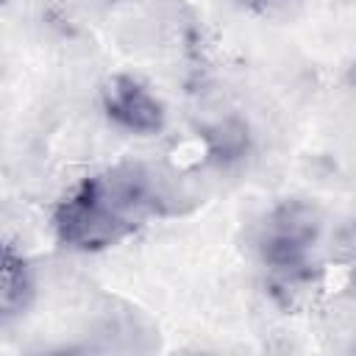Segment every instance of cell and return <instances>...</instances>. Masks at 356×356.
I'll return each instance as SVG.
<instances>
[{
    "mask_svg": "<svg viewBox=\"0 0 356 356\" xmlns=\"http://www.w3.org/2000/svg\"><path fill=\"white\" fill-rule=\"evenodd\" d=\"M317 234L320 217L312 206L298 200L284 203L273 209L259 228L261 259L284 275H300L309 261V250L317 242Z\"/></svg>",
    "mask_w": 356,
    "mask_h": 356,
    "instance_id": "obj_2",
    "label": "cell"
},
{
    "mask_svg": "<svg viewBox=\"0 0 356 356\" xmlns=\"http://www.w3.org/2000/svg\"><path fill=\"white\" fill-rule=\"evenodd\" d=\"M100 97L106 114L131 134H156L164 125L161 100L131 75H111L103 83Z\"/></svg>",
    "mask_w": 356,
    "mask_h": 356,
    "instance_id": "obj_3",
    "label": "cell"
},
{
    "mask_svg": "<svg viewBox=\"0 0 356 356\" xmlns=\"http://www.w3.org/2000/svg\"><path fill=\"white\" fill-rule=\"evenodd\" d=\"M161 203L153 178L142 167H117L86 178L56 214V236L75 250H100L131 234Z\"/></svg>",
    "mask_w": 356,
    "mask_h": 356,
    "instance_id": "obj_1",
    "label": "cell"
},
{
    "mask_svg": "<svg viewBox=\"0 0 356 356\" xmlns=\"http://www.w3.org/2000/svg\"><path fill=\"white\" fill-rule=\"evenodd\" d=\"M31 292L33 281L25 259L17 250L0 245V317L22 312L31 300Z\"/></svg>",
    "mask_w": 356,
    "mask_h": 356,
    "instance_id": "obj_4",
    "label": "cell"
}]
</instances>
